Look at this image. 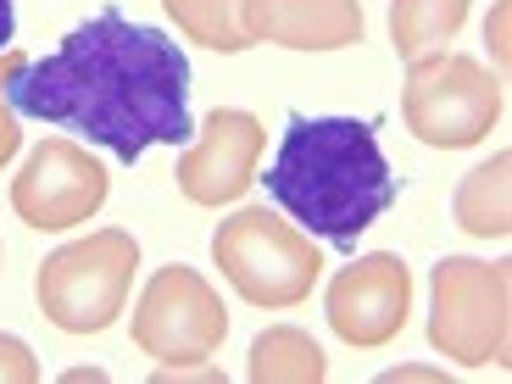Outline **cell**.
Listing matches in <instances>:
<instances>
[{
  "instance_id": "obj_1",
  "label": "cell",
  "mask_w": 512,
  "mask_h": 384,
  "mask_svg": "<svg viewBox=\"0 0 512 384\" xmlns=\"http://www.w3.org/2000/svg\"><path fill=\"white\" fill-rule=\"evenodd\" d=\"M17 117H39L106 145L117 162H140L151 145H190V56L151 23H128L101 6L62 34L51 56L12 78Z\"/></svg>"
},
{
  "instance_id": "obj_2",
  "label": "cell",
  "mask_w": 512,
  "mask_h": 384,
  "mask_svg": "<svg viewBox=\"0 0 512 384\" xmlns=\"http://www.w3.org/2000/svg\"><path fill=\"white\" fill-rule=\"evenodd\" d=\"M262 184L279 201V212L295 218V229L323 234L340 251H357V240L401 195L373 123L301 112H290V123H284L279 156Z\"/></svg>"
},
{
  "instance_id": "obj_3",
  "label": "cell",
  "mask_w": 512,
  "mask_h": 384,
  "mask_svg": "<svg viewBox=\"0 0 512 384\" xmlns=\"http://www.w3.org/2000/svg\"><path fill=\"white\" fill-rule=\"evenodd\" d=\"M512 262L446 256L429 273V346L462 368H507L512 351Z\"/></svg>"
},
{
  "instance_id": "obj_4",
  "label": "cell",
  "mask_w": 512,
  "mask_h": 384,
  "mask_svg": "<svg viewBox=\"0 0 512 384\" xmlns=\"http://www.w3.org/2000/svg\"><path fill=\"white\" fill-rule=\"evenodd\" d=\"M212 262L251 307H301L323 273V251L307 229L284 223L268 206H240L212 234Z\"/></svg>"
},
{
  "instance_id": "obj_5",
  "label": "cell",
  "mask_w": 512,
  "mask_h": 384,
  "mask_svg": "<svg viewBox=\"0 0 512 384\" xmlns=\"http://www.w3.org/2000/svg\"><path fill=\"white\" fill-rule=\"evenodd\" d=\"M140 268V245L128 229H101L51 251L34 273L39 312L62 334H106L128 307V284Z\"/></svg>"
},
{
  "instance_id": "obj_6",
  "label": "cell",
  "mask_w": 512,
  "mask_h": 384,
  "mask_svg": "<svg viewBox=\"0 0 512 384\" xmlns=\"http://www.w3.org/2000/svg\"><path fill=\"white\" fill-rule=\"evenodd\" d=\"M501 78L479 56L435 51L407 62V95L401 117L423 145L435 151H468L501 123Z\"/></svg>"
},
{
  "instance_id": "obj_7",
  "label": "cell",
  "mask_w": 512,
  "mask_h": 384,
  "mask_svg": "<svg viewBox=\"0 0 512 384\" xmlns=\"http://www.w3.org/2000/svg\"><path fill=\"white\" fill-rule=\"evenodd\" d=\"M229 340L223 295L195 268H156L134 301V346L156 362H212Z\"/></svg>"
},
{
  "instance_id": "obj_8",
  "label": "cell",
  "mask_w": 512,
  "mask_h": 384,
  "mask_svg": "<svg viewBox=\"0 0 512 384\" xmlns=\"http://www.w3.org/2000/svg\"><path fill=\"white\" fill-rule=\"evenodd\" d=\"M106 190H112V179L84 145L45 140L12 179V212L28 229H45V234L78 229L106 206Z\"/></svg>"
},
{
  "instance_id": "obj_9",
  "label": "cell",
  "mask_w": 512,
  "mask_h": 384,
  "mask_svg": "<svg viewBox=\"0 0 512 384\" xmlns=\"http://www.w3.org/2000/svg\"><path fill=\"white\" fill-rule=\"evenodd\" d=\"M329 329L357 351H379L407 329L412 312V268L390 251L357 256L329 279Z\"/></svg>"
},
{
  "instance_id": "obj_10",
  "label": "cell",
  "mask_w": 512,
  "mask_h": 384,
  "mask_svg": "<svg viewBox=\"0 0 512 384\" xmlns=\"http://www.w3.org/2000/svg\"><path fill=\"white\" fill-rule=\"evenodd\" d=\"M262 123L240 106H218L206 112V123L195 128V145L179 156L173 179H179V195L190 206H229L251 190L256 179V156H262Z\"/></svg>"
},
{
  "instance_id": "obj_11",
  "label": "cell",
  "mask_w": 512,
  "mask_h": 384,
  "mask_svg": "<svg viewBox=\"0 0 512 384\" xmlns=\"http://www.w3.org/2000/svg\"><path fill=\"white\" fill-rule=\"evenodd\" d=\"M240 23L251 45L284 51H346L362 45V0H245Z\"/></svg>"
},
{
  "instance_id": "obj_12",
  "label": "cell",
  "mask_w": 512,
  "mask_h": 384,
  "mask_svg": "<svg viewBox=\"0 0 512 384\" xmlns=\"http://www.w3.org/2000/svg\"><path fill=\"white\" fill-rule=\"evenodd\" d=\"M507 173H512V156L496 151L485 167H474V173L457 184V195H451V218H457L462 234H474V240H507L512 234Z\"/></svg>"
},
{
  "instance_id": "obj_13",
  "label": "cell",
  "mask_w": 512,
  "mask_h": 384,
  "mask_svg": "<svg viewBox=\"0 0 512 384\" xmlns=\"http://www.w3.org/2000/svg\"><path fill=\"white\" fill-rule=\"evenodd\" d=\"M468 23V0H390V45L401 62L446 51Z\"/></svg>"
},
{
  "instance_id": "obj_14",
  "label": "cell",
  "mask_w": 512,
  "mask_h": 384,
  "mask_svg": "<svg viewBox=\"0 0 512 384\" xmlns=\"http://www.w3.org/2000/svg\"><path fill=\"white\" fill-rule=\"evenodd\" d=\"M251 384H323L329 357L307 329H268L251 340Z\"/></svg>"
},
{
  "instance_id": "obj_15",
  "label": "cell",
  "mask_w": 512,
  "mask_h": 384,
  "mask_svg": "<svg viewBox=\"0 0 512 384\" xmlns=\"http://www.w3.org/2000/svg\"><path fill=\"white\" fill-rule=\"evenodd\" d=\"M162 6L190 45H206V51H223V56L251 51V34L240 23L245 0H162Z\"/></svg>"
},
{
  "instance_id": "obj_16",
  "label": "cell",
  "mask_w": 512,
  "mask_h": 384,
  "mask_svg": "<svg viewBox=\"0 0 512 384\" xmlns=\"http://www.w3.org/2000/svg\"><path fill=\"white\" fill-rule=\"evenodd\" d=\"M28 67L23 51H0V167L23 151V128H17V106H12V78Z\"/></svg>"
},
{
  "instance_id": "obj_17",
  "label": "cell",
  "mask_w": 512,
  "mask_h": 384,
  "mask_svg": "<svg viewBox=\"0 0 512 384\" xmlns=\"http://www.w3.org/2000/svg\"><path fill=\"white\" fill-rule=\"evenodd\" d=\"M0 384H39V362L17 334H0Z\"/></svg>"
},
{
  "instance_id": "obj_18",
  "label": "cell",
  "mask_w": 512,
  "mask_h": 384,
  "mask_svg": "<svg viewBox=\"0 0 512 384\" xmlns=\"http://www.w3.org/2000/svg\"><path fill=\"white\" fill-rule=\"evenodd\" d=\"M485 39H490V56H496V67H507V0H501L496 12H490Z\"/></svg>"
},
{
  "instance_id": "obj_19",
  "label": "cell",
  "mask_w": 512,
  "mask_h": 384,
  "mask_svg": "<svg viewBox=\"0 0 512 384\" xmlns=\"http://www.w3.org/2000/svg\"><path fill=\"white\" fill-rule=\"evenodd\" d=\"M401 379H446V373H435V368H390L384 373V384H401Z\"/></svg>"
},
{
  "instance_id": "obj_20",
  "label": "cell",
  "mask_w": 512,
  "mask_h": 384,
  "mask_svg": "<svg viewBox=\"0 0 512 384\" xmlns=\"http://www.w3.org/2000/svg\"><path fill=\"white\" fill-rule=\"evenodd\" d=\"M17 34V17H12V0H0V45H12Z\"/></svg>"
},
{
  "instance_id": "obj_21",
  "label": "cell",
  "mask_w": 512,
  "mask_h": 384,
  "mask_svg": "<svg viewBox=\"0 0 512 384\" xmlns=\"http://www.w3.org/2000/svg\"><path fill=\"white\" fill-rule=\"evenodd\" d=\"M62 379H67V384H84V379H95V384H101V379H106V373H101V368H67V373H62Z\"/></svg>"
},
{
  "instance_id": "obj_22",
  "label": "cell",
  "mask_w": 512,
  "mask_h": 384,
  "mask_svg": "<svg viewBox=\"0 0 512 384\" xmlns=\"http://www.w3.org/2000/svg\"><path fill=\"white\" fill-rule=\"evenodd\" d=\"M0 262H6V251H0Z\"/></svg>"
}]
</instances>
